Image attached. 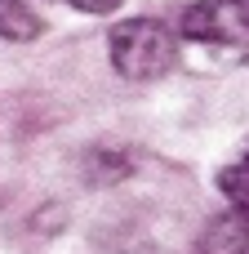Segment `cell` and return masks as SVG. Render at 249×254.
<instances>
[{"instance_id": "cell-2", "label": "cell", "mask_w": 249, "mask_h": 254, "mask_svg": "<svg viewBox=\"0 0 249 254\" xmlns=\"http://www.w3.org/2000/svg\"><path fill=\"white\" fill-rule=\"evenodd\" d=\"M107 49H111V63L125 80H160L178 63L183 40L160 18H129L111 31Z\"/></svg>"}, {"instance_id": "cell-5", "label": "cell", "mask_w": 249, "mask_h": 254, "mask_svg": "<svg viewBox=\"0 0 249 254\" xmlns=\"http://www.w3.org/2000/svg\"><path fill=\"white\" fill-rule=\"evenodd\" d=\"M218 188H223V196L232 201V210H245L249 214V147L218 174Z\"/></svg>"}, {"instance_id": "cell-1", "label": "cell", "mask_w": 249, "mask_h": 254, "mask_svg": "<svg viewBox=\"0 0 249 254\" xmlns=\"http://www.w3.org/2000/svg\"><path fill=\"white\" fill-rule=\"evenodd\" d=\"M178 40L205 67L249 63V0H196L178 22Z\"/></svg>"}, {"instance_id": "cell-3", "label": "cell", "mask_w": 249, "mask_h": 254, "mask_svg": "<svg viewBox=\"0 0 249 254\" xmlns=\"http://www.w3.org/2000/svg\"><path fill=\"white\" fill-rule=\"evenodd\" d=\"M196 254H249V214L245 210L218 214V219L200 232Z\"/></svg>"}, {"instance_id": "cell-4", "label": "cell", "mask_w": 249, "mask_h": 254, "mask_svg": "<svg viewBox=\"0 0 249 254\" xmlns=\"http://www.w3.org/2000/svg\"><path fill=\"white\" fill-rule=\"evenodd\" d=\"M40 31H45V22H40V13H36L27 0H0V40L27 45V40H36Z\"/></svg>"}, {"instance_id": "cell-6", "label": "cell", "mask_w": 249, "mask_h": 254, "mask_svg": "<svg viewBox=\"0 0 249 254\" xmlns=\"http://www.w3.org/2000/svg\"><path fill=\"white\" fill-rule=\"evenodd\" d=\"M62 4H71L80 13H111V9H120V0H62Z\"/></svg>"}]
</instances>
